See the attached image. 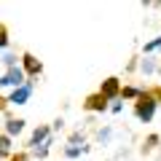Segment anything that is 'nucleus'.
I'll return each mask as SVG.
<instances>
[{
  "mask_svg": "<svg viewBox=\"0 0 161 161\" xmlns=\"http://www.w3.org/2000/svg\"><path fill=\"white\" fill-rule=\"evenodd\" d=\"M134 115H137L142 124L153 121V115H156V99L150 97V94H140L137 102H134Z\"/></svg>",
  "mask_w": 161,
  "mask_h": 161,
  "instance_id": "f257e3e1",
  "label": "nucleus"
},
{
  "mask_svg": "<svg viewBox=\"0 0 161 161\" xmlns=\"http://www.w3.org/2000/svg\"><path fill=\"white\" fill-rule=\"evenodd\" d=\"M27 80H24V70H19V67H11L3 78H0V86H14V89H19V86H24Z\"/></svg>",
  "mask_w": 161,
  "mask_h": 161,
  "instance_id": "f03ea898",
  "label": "nucleus"
},
{
  "mask_svg": "<svg viewBox=\"0 0 161 161\" xmlns=\"http://www.w3.org/2000/svg\"><path fill=\"white\" fill-rule=\"evenodd\" d=\"M99 94H102L105 99L118 97V94H121V80H118V78H108V80H102V89H99Z\"/></svg>",
  "mask_w": 161,
  "mask_h": 161,
  "instance_id": "7ed1b4c3",
  "label": "nucleus"
},
{
  "mask_svg": "<svg viewBox=\"0 0 161 161\" xmlns=\"http://www.w3.org/2000/svg\"><path fill=\"white\" fill-rule=\"evenodd\" d=\"M30 94H32V86H30V83H24V86L14 89V94L8 97V102H14V105H24V102L30 99Z\"/></svg>",
  "mask_w": 161,
  "mask_h": 161,
  "instance_id": "20e7f679",
  "label": "nucleus"
},
{
  "mask_svg": "<svg viewBox=\"0 0 161 161\" xmlns=\"http://www.w3.org/2000/svg\"><path fill=\"white\" fill-rule=\"evenodd\" d=\"M83 108L86 110H108V99H105L102 94H92V97H86Z\"/></svg>",
  "mask_w": 161,
  "mask_h": 161,
  "instance_id": "39448f33",
  "label": "nucleus"
},
{
  "mask_svg": "<svg viewBox=\"0 0 161 161\" xmlns=\"http://www.w3.org/2000/svg\"><path fill=\"white\" fill-rule=\"evenodd\" d=\"M22 62H24V73H27V75H38L40 70H43V64H40L38 59L32 57V54H24V57H22Z\"/></svg>",
  "mask_w": 161,
  "mask_h": 161,
  "instance_id": "423d86ee",
  "label": "nucleus"
},
{
  "mask_svg": "<svg viewBox=\"0 0 161 161\" xmlns=\"http://www.w3.org/2000/svg\"><path fill=\"white\" fill-rule=\"evenodd\" d=\"M24 129V121L22 118H11V121H6V134L11 137V134H19Z\"/></svg>",
  "mask_w": 161,
  "mask_h": 161,
  "instance_id": "0eeeda50",
  "label": "nucleus"
},
{
  "mask_svg": "<svg viewBox=\"0 0 161 161\" xmlns=\"http://www.w3.org/2000/svg\"><path fill=\"white\" fill-rule=\"evenodd\" d=\"M48 137V126H38L32 132V140H30V145H38V142H43V140Z\"/></svg>",
  "mask_w": 161,
  "mask_h": 161,
  "instance_id": "6e6552de",
  "label": "nucleus"
},
{
  "mask_svg": "<svg viewBox=\"0 0 161 161\" xmlns=\"http://www.w3.org/2000/svg\"><path fill=\"white\" fill-rule=\"evenodd\" d=\"M121 94H124V97H126V99H137V97H140V94H142V92H140V89H134V86H126V89H124V92H121Z\"/></svg>",
  "mask_w": 161,
  "mask_h": 161,
  "instance_id": "1a4fd4ad",
  "label": "nucleus"
},
{
  "mask_svg": "<svg viewBox=\"0 0 161 161\" xmlns=\"http://www.w3.org/2000/svg\"><path fill=\"white\" fill-rule=\"evenodd\" d=\"M8 46V30H6V24H0V48H6Z\"/></svg>",
  "mask_w": 161,
  "mask_h": 161,
  "instance_id": "9d476101",
  "label": "nucleus"
},
{
  "mask_svg": "<svg viewBox=\"0 0 161 161\" xmlns=\"http://www.w3.org/2000/svg\"><path fill=\"white\" fill-rule=\"evenodd\" d=\"M158 46H161V35H158V38H153L150 43H145V51H156Z\"/></svg>",
  "mask_w": 161,
  "mask_h": 161,
  "instance_id": "9b49d317",
  "label": "nucleus"
},
{
  "mask_svg": "<svg viewBox=\"0 0 161 161\" xmlns=\"http://www.w3.org/2000/svg\"><path fill=\"white\" fill-rule=\"evenodd\" d=\"M148 94H150V97H153V99H156V105H158V102H161V86H158V89H153V92H148Z\"/></svg>",
  "mask_w": 161,
  "mask_h": 161,
  "instance_id": "f8f14e48",
  "label": "nucleus"
},
{
  "mask_svg": "<svg viewBox=\"0 0 161 161\" xmlns=\"http://www.w3.org/2000/svg\"><path fill=\"white\" fill-rule=\"evenodd\" d=\"M8 145H11V137H8V134H3V137H0V148L8 150Z\"/></svg>",
  "mask_w": 161,
  "mask_h": 161,
  "instance_id": "ddd939ff",
  "label": "nucleus"
},
{
  "mask_svg": "<svg viewBox=\"0 0 161 161\" xmlns=\"http://www.w3.org/2000/svg\"><path fill=\"white\" fill-rule=\"evenodd\" d=\"M11 161H30V156H27V153H16Z\"/></svg>",
  "mask_w": 161,
  "mask_h": 161,
  "instance_id": "4468645a",
  "label": "nucleus"
},
{
  "mask_svg": "<svg viewBox=\"0 0 161 161\" xmlns=\"http://www.w3.org/2000/svg\"><path fill=\"white\" fill-rule=\"evenodd\" d=\"M67 156H70V158H75V156H80V150L78 148H67Z\"/></svg>",
  "mask_w": 161,
  "mask_h": 161,
  "instance_id": "2eb2a0df",
  "label": "nucleus"
},
{
  "mask_svg": "<svg viewBox=\"0 0 161 161\" xmlns=\"http://www.w3.org/2000/svg\"><path fill=\"white\" fill-rule=\"evenodd\" d=\"M142 70L145 73H153V62H142Z\"/></svg>",
  "mask_w": 161,
  "mask_h": 161,
  "instance_id": "dca6fc26",
  "label": "nucleus"
},
{
  "mask_svg": "<svg viewBox=\"0 0 161 161\" xmlns=\"http://www.w3.org/2000/svg\"><path fill=\"white\" fill-rule=\"evenodd\" d=\"M6 105H8V99H6V97H0V110H6Z\"/></svg>",
  "mask_w": 161,
  "mask_h": 161,
  "instance_id": "f3484780",
  "label": "nucleus"
},
{
  "mask_svg": "<svg viewBox=\"0 0 161 161\" xmlns=\"http://www.w3.org/2000/svg\"><path fill=\"white\" fill-rule=\"evenodd\" d=\"M3 156H8V150H6V148H0V158H3Z\"/></svg>",
  "mask_w": 161,
  "mask_h": 161,
  "instance_id": "a211bd4d",
  "label": "nucleus"
}]
</instances>
